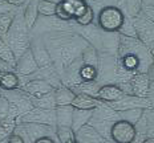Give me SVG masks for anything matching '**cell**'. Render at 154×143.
<instances>
[{"mask_svg":"<svg viewBox=\"0 0 154 143\" xmlns=\"http://www.w3.org/2000/svg\"><path fill=\"white\" fill-rule=\"evenodd\" d=\"M28 28L24 23L23 16L16 15L14 21H12V25L9 28L7 36H5V43L8 44V46L12 49L14 55L17 60V57H20L25 50L29 48L31 45V40L29 36H28Z\"/></svg>","mask_w":154,"mask_h":143,"instance_id":"1","label":"cell"},{"mask_svg":"<svg viewBox=\"0 0 154 143\" xmlns=\"http://www.w3.org/2000/svg\"><path fill=\"white\" fill-rule=\"evenodd\" d=\"M125 13L114 5H105L101 8L97 16L98 27L104 32H117L122 27Z\"/></svg>","mask_w":154,"mask_h":143,"instance_id":"2","label":"cell"},{"mask_svg":"<svg viewBox=\"0 0 154 143\" xmlns=\"http://www.w3.org/2000/svg\"><path fill=\"white\" fill-rule=\"evenodd\" d=\"M86 0H60L56 7V17L63 21L76 20L88 8Z\"/></svg>","mask_w":154,"mask_h":143,"instance_id":"3","label":"cell"},{"mask_svg":"<svg viewBox=\"0 0 154 143\" xmlns=\"http://www.w3.org/2000/svg\"><path fill=\"white\" fill-rule=\"evenodd\" d=\"M106 105L109 107H112L114 111H125L131 109H153V101L150 98H141L133 94H124V97L120 98L118 101L109 102Z\"/></svg>","mask_w":154,"mask_h":143,"instance_id":"4","label":"cell"},{"mask_svg":"<svg viewBox=\"0 0 154 143\" xmlns=\"http://www.w3.org/2000/svg\"><path fill=\"white\" fill-rule=\"evenodd\" d=\"M110 138L114 143H134L137 139L136 126L124 119H118L110 127Z\"/></svg>","mask_w":154,"mask_h":143,"instance_id":"5","label":"cell"},{"mask_svg":"<svg viewBox=\"0 0 154 143\" xmlns=\"http://www.w3.org/2000/svg\"><path fill=\"white\" fill-rule=\"evenodd\" d=\"M20 123H37V125H47L53 126L56 125V117H54V109L47 110V109H38L33 107L24 115L19 118Z\"/></svg>","mask_w":154,"mask_h":143,"instance_id":"6","label":"cell"},{"mask_svg":"<svg viewBox=\"0 0 154 143\" xmlns=\"http://www.w3.org/2000/svg\"><path fill=\"white\" fill-rule=\"evenodd\" d=\"M29 49L33 55V58L36 61L38 69H45L52 66V58H51V55L48 52L45 44L41 39H33L31 40V45Z\"/></svg>","mask_w":154,"mask_h":143,"instance_id":"7","label":"cell"},{"mask_svg":"<svg viewBox=\"0 0 154 143\" xmlns=\"http://www.w3.org/2000/svg\"><path fill=\"white\" fill-rule=\"evenodd\" d=\"M15 70H16V74L17 76H29L38 70V66H37L36 61H35L33 55H32L29 48H28L20 57H17L16 65H15Z\"/></svg>","mask_w":154,"mask_h":143,"instance_id":"8","label":"cell"},{"mask_svg":"<svg viewBox=\"0 0 154 143\" xmlns=\"http://www.w3.org/2000/svg\"><path fill=\"white\" fill-rule=\"evenodd\" d=\"M129 85H130V93L133 95H137V97L141 98H147L152 82L147 77V73H137V74H134L131 77Z\"/></svg>","mask_w":154,"mask_h":143,"instance_id":"9","label":"cell"},{"mask_svg":"<svg viewBox=\"0 0 154 143\" xmlns=\"http://www.w3.org/2000/svg\"><path fill=\"white\" fill-rule=\"evenodd\" d=\"M53 90H54V88L47 79H43V78L29 79L24 85V91L28 95H31V97H41V95L52 93Z\"/></svg>","mask_w":154,"mask_h":143,"instance_id":"10","label":"cell"},{"mask_svg":"<svg viewBox=\"0 0 154 143\" xmlns=\"http://www.w3.org/2000/svg\"><path fill=\"white\" fill-rule=\"evenodd\" d=\"M124 91L118 85L116 84H104L101 85L100 89L97 91V98L98 101L101 102H105V103H109V102H114V101H118L120 98L124 97Z\"/></svg>","mask_w":154,"mask_h":143,"instance_id":"11","label":"cell"},{"mask_svg":"<svg viewBox=\"0 0 154 143\" xmlns=\"http://www.w3.org/2000/svg\"><path fill=\"white\" fill-rule=\"evenodd\" d=\"M101 103V101H98L96 97L82 93H77L73 98L70 106L73 109H80V110H94L98 105Z\"/></svg>","mask_w":154,"mask_h":143,"instance_id":"12","label":"cell"},{"mask_svg":"<svg viewBox=\"0 0 154 143\" xmlns=\"http://www.w3.org/2000/svg\"><path fill=\"white\" fill-rule=\"evenodd\" d=\"M76 93L70 88L65 85H60L53 90V97H54V103L56 106H69L72 103L73 98Z\"/></svg>","mask_w":154,"mask_h":143,"instance_id":"13","label":"cell"},{"mask_svg":"<svg viewBox=\"0 0 154 143\" xmlns=\"http://www.w3.org/2000/svg\"><path fill=\"white\" fill-rule=\"evenodd\" d=\"M73 107L70 106H56L54 107V117H56V126H69L72 127Z\"/></svg>","mask_w":154,"mask_h":143,"instance_id":"14","label":"cell"},{"mask_svg":"<svg viewBox=\"0 0 154 143\" xmlns=\"http://www.w3.org/2000/svg\"><path fill=\"white\" fill-rule=\"evenodd\" d=\"M93 115V110H73V118H72V129L73 131L77 133L80 129H82L85 125H88Z\"/></svg>","mask_w":154,"mask_h":143,"instance_id":"15","label":"cell"},{"mask_svg":"<svg viewBox=\"0 0 154 143\" xmlns=\"http://www.w3.org/2000/svg\"><path fill=\"white\" fill-rule=\"evenodd\" d=\"M20 85V78L12 70H4L0 74V88L4 89V90L12 91L16 90Z\"/></svg>","mask_w":154,"mask_h":143,"instance_id":"16","label":"cell"},{"mask_svg":"<svg viewBox=\"0 0 154 143\" xmlns=\"http://www.w3.org/2000/svg\"><path fill=\"white\" fill-rule=\"evenodd\" d=\"M37 3H38V0H29V3H28L27 8H25V11L23 13L24 23H25V25H27V28L29 31L33 29L35 24L37 23V19H38Z\"/></svg>","mask_w":154,"mask_h":143,"instance_id":"17","label":"cell"},{"mask_svg":"<svg viewBox=\"0 0 154 143\" xmlns=\"http://www.w3.org/2000/svg\"><path fill=\"white\" fill-rule=\"evenodd\" d=\"M31 103L33 107H38V109H47V110H53L56 107L54 103V97L53 91L49 94L41 95V97H31Z\"/></svg>","mask_w":154,"mask_h":143,"instance_id":"18","label":"cell"},{"mask_svg":"<svg viewBox=\"0 0 154 143\" xmlns=\"http://www.w3.org/2000/svg\"><path fill=\"white\" fill-rule=\"evenodd\" d=\"M0 61H3L4 64H8L12 69H15L16 57L3 37H0Z\"/></svg>","mask_w":154,"mask_h":143,"instance_id":"19","label":"cell"},{"mask_svg":"<svg viewBox=\"0 0 154 143\" xmlns=\"http://www.w3.org/2000/svg\"><path fill=\"white\" fill-rule=\"evenodd\" d=\"M80 58H81V62L84 65H89V66H93V68L98 66V52L92 45H88L85 48Z\"/></svg>","mask_w":154,"mask_h":143,"instance_id":"20","label":"cell"},{"mask_svg":"<svg viewBox=\"0 0 154 143\" xmlns=\"http://www.w3.org/2000/svg\"><path fill=\"white\" fill-rule=\"evenodd\" d=\"M56 7L57 3L52 0H38L37 3V12L38 15L44 17H53L56 16Z\"/></svg>","mask_w":154,"mask_h":143,"instance_id":"21","label":"cell"},{"mask_svg":"<svg viewBox=\"0 0 154 143\" xmlns=\"http://www.w3.org/2000/svg\"><path fill=\"white\" fill-rule=\"evenodd\" d=\"M56 135L59 138L60 143H73L77 141V135L69 126H57Z\"/></svg>","mask_w":154,"mask_h":143,"instance_id":"22","label":"cell"},{"mask_svg":"<svg viewBox=\"0 0 154 143\" xmlns=\"http://www.w3.org/2000/svg\"><path fill=\"white\" fill-rule=\"evenodd\" d=\"M25 125V131L29 135V138H35V141L38 138L47 136L45 134L48 133V126L47 125H37V123H24ZM33 141V142H35Z\"/></svg>","mask_w":154,"mask_h":143,"instance_id":"23","label":"cell"},{"mask_svg":"<svg viewBox=\"0 0 154 143\" xmlns=\"http://www.w3.org/2000/svg\"><path fill=\"white\" fill-rule=\"evenodd\" d=\"M142 7H143L142 0H126L124 13L131 19H134L137 16H140L141 11H142Z\"/></svg>","mask_w":154,"mask_h":143,"instance_id":"24","label":"cell"},{"mask_svg":"<svg viewBox=\"0 0 154 143\" xmlns=\"http://www.w3.org/2000/svg\"><path fill=\"white\" fill-rule=\"evenodd\" d=\"M79 74L82 82H97L98 70H97V68H93V66L82 64L79 70Z\"/></svg>","mask_w":154,"mask_h":143,"instance_id":"25","label":"cell"},{"mask_svg":"<svg viewBox=\"0 0 154 143\" xmlns=\"http://www.w3.org/2000/svg\"><path fill=\"white\" fill-rule=\"evenodd\" d=\"M143 113H145L143 109H131V110L118 111V115H120V119H124V121H126V122L136 126V123L141 119Z\"/></svg>","mask_w":154,"mask_h":143,"instance_id":"26","label":"cell"},{"mask_svg":"<svg viewBox=\"0 0 154 143\" xmlns=\"http://www.w3.org/2000/svg\"><path fill=\"white\" fill-rule=\"evenodd\" d=\"M15 16L16 15L12 13V12H3V13H0V37L5 39Z\"/></svg>","mask_w":154,"mask_h":143,"instance_id":"27","label":"cell"},{"mask_svg":"<svg viewBox=\"0 0 154 143\" xmlns=\"http://www.w3.org/2000/svg\"><path fill=\"white\" fill-rule=\"evenodd\" d=\"M118 33L126 37H137V31H136V27H134L133 19L125 15V20L122 23V27L118 31Z\"/></svg>","mask_w":154,"mask_h":143,"instance_id":"28","label":"cell"},{"mask_svg":"<svg viewBox=\"0 0 154 143\" xmlns=\"http://www.w3.org/2000/svg\"><path fill=\"white\" fill-rule=\"evenodd\" d=\"M75 21L80 27H88V25L93 24V21H94V9H93L92 5H88V8L85 9L84 13L79 16Z\"/></svg>","mask_w":154,"mask_h":143,"instance_id":"29","label":"cell"},{"mask_svg":"<svg viewBox=\"0 0 154 143\" xmlns=\"http://www.w3.org/2000/svg\"><path fill=\"white\" fill-rule=\"evenodd\" d=\"M9 109H11V102L4 95H0V121L9 117Z\"/></svg>","mask_w":154,"mask_h":143,"instance_id":"30","label":"cell"},{"mask_svg":"<svg viewBox=\"0 0 154 143\" xmlns=\"http://www.w3.org/2000/svg\"><path fill=\"white\" fill-rule=\"evenodd\" d=\"M140 15H142L145 19H147L154 24V4H143Z\"/></svg>","mask_w":154,"mask_h":143,"instance_id":"31","label":"cell"},{"mask_svg":"<svg viewBox=\"0 0 154 143\" xmlns=\"http://www.w3.org/2000/svg\"><path fill=\"white\" fill-rule=\"evenodd\" d=\"M7 143H25L23 136L19 134H11L8 136V142Z\"/></svg>","mask_w":154,"mask_h":143,"instance_id":"32","label":"cell"},{"mask_svg":"<svg viewBox=\"0 0 154 143\" xmlns=\"http://www.w3.org/2000/svg\"><path fill=\"white\" fill-rule=\"evenodd\" d=\"M5 3H7L8 5H12V7H20V5H23L27 0H4Z\"/></svg>","mask_w":154,"mask_h":143,"instance_id":"33","label":"cell"},{"mask_svg":"<svg viewBox=\"0 0 154 143\" xmlns=\"http://www.w3.org/2000/svg\"><path fill=\"white\" fill-rule=\"evenodd\" d=\"M147 77H149V79H150V82H154V61H153V64L149 66V69H147Z\"/></svg>","mask_w":154,"mask_h":143,"instance_id":"34","label":"cell"},{"mask_svg":"<svg viewBox=\"0 0 154 143\" xmlns=\"http://www.w3.org/2000/svg\"><path fill=\"white\" fill-rule=\"evenodd\" d=\"M33 143H54V141L51 138V136H43V138L36 139Z\"/></svg>","mask_w":154,"mask_h":143,"instance_id":"35","label":"cell"},{"mask_svg":"<svg viewBox=\"0 0 154 143\" xmlns=\"http://www.w3.org/2000/svg\"><path fill=\"white\" fill-rule=\"evenodd\" d=\"M146 46H147V49H149V52H150V55H152V57L154 58V40H152L150 43H147Z\"/></svg>","mask_w":154,"mask_h":143,"instance_id":"36","label":"cell"},{"mask_svg":"<svg viewBox=\"0 0 154 143\" xmlns=\"http://www.w3.org/2000/svg\"><path fill=\"white\" fill-rule=\"evenodd\" d=\"M7 136H9V135L7 134V131H5V130L3 129L2 126H0V141H3V139L7 138Z\"/></svg>","mask_w":154,"mask_h":143,"instance_id":"37","label":"cell"},{"mask_svg":"<svg viewBox=\"0 0 154 143\" xmlns=\"http://www.w3.org/2000/svg\"><path fill=\"white\" fill-rule=\"evenodd\" d=\"M73 143H79V142H77V141H76V142H73Z\"/></svg>","mask_w":154,"mask_h":143,"instance_id":"38","label":"cell"},{"mask_svg":"<svg viewBox=\"0 0 154 143\" xmlns=\"http://www.w3.org/2000/svg\"><path fill=\"white\" fill-rule=\"evenodd\" d=\"M0 74H2V72H0Z\"/></svg>","mask_w":154,"mask_h":143,"instance_id":"39","label":"cell"}]
</instances>
